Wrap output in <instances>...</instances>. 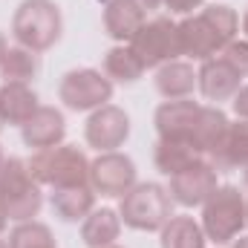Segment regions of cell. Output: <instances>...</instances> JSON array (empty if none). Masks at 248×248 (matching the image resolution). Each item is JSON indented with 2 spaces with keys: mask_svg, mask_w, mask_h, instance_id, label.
I'll return each mask as SVG.
<instances>
[{
  "mask_svg": "<svg viewBox=\"0 0 248 248\" xmlns=\"http://www.w3.org/2000/svg\"><path fill=\"white\" fill-rule=\"evenodd\" d=\"M240 32V17L225 3H211L199 15H187L176 23L179 38V55L190 61H208L222 52L225 44H231Z\"/></svg>",
  "mask_w": 248,
  "mask_h": 248,
  "instance_id": "1",
  "label": "cell"
},
{
  "mask_svg": "<svg viewBox=\"0 0 248 248\" xmlns=\"http://www.w3.org/2000/svg\"><path fill=\"white\" fill-rule=\"evenodd\" d=\"M63 32V17L55 0H23L12 17V35L20 46L32 52H46L58 44Z\"/></svg>",
  "mask_w": 248,
  "mask_h": 248,
  "instance_id": "2",
  "label": "cell"
},
{
  "mask_svg": "<svg viewBox=\"0 0 248 248\" xmlns=\"http://www.w3.org/2000/svg\"><path fill=\"white\" fill-rule=\"evenodd\" d=\"M0 205L6 211V217L15 222L35 219L44 205L41 182L32 176L29 162L20 156H9L0 165Z\"/></svg>",
  "mask_w": 248,
  "mask_h": 248,
  "instance_id": "3",
  "label": "cell"
},
{
  "mask_svg": "<svg viewBox=\"0 0 248 248\" xmlns=\"http://www.w3.org/2000/svg\"><path fill=\"white\" fill-rule=\"evenodd\" d=\"M29 162L32 176L41 185L72 187V185H90V159L81 147L75 144H55L46 150H35Z\"/></svg>",
  "mask_w": 248,
  "mask_h": 248,
  "instance_id": "4",
  "label": "cell"
},
{
  "mask_svg": "<svg viewBox=\"0 0 248 248\" xmlns=\"http://www.w3.org/2000/svg\"><path fill=\"white\" fill-rule=\"evenodd\" d=\"M246 193L237 185H219L202 205V231L211 243L228 246L246 228Z\"/></svg>",
  "mask_w": 248,
  "mask_h": 248,
  "instance_id": "5",
  "label": "cell"
},
{
  "mask_svg": "<svg viewBox=\"0 0 248 248\" xmlns=\"http://www.w3.org/2000/svg\"><path fill=\"white\" fill-rule=\"evenodd\" d=\"M119 217L133 231H162L165 222L173 217V199L168 187L156 182H136L122 196Z\"/></svg>",
  "mask_w": 248,
  "mask_h": 248,
  "instance_id": "6",
  "label": "cell"
},
{
  "mask_svg": "<svg viewBox=\"0 0 248 248\" xmlns=\"http://www.w3.org/2000/svg\"><path fill=\"white\" fill-rule=\"evenodd\" d=\"M58 98L75 113H93L113 98V81L101 69H69L58 84Z\"/></svg>",
  "mask_w": 248,
  "mask_h": 248,
  "instance_id": "7",
  "label": "cell"
},
{
  "mask_svg": "<svg viewBox=\"0 0 248 248\" xmlns=\"http://www.w3.org/2000/svg\"><path fill=\"white\" fill-rule=\"evenodd\" d=\"M130 49L141 58V63L150 66H162L168 61L179 58V38H176V20L170 15H156L150 20L141 23V29L133 35Z\"/></svg>",
  "mask_w": 248,
  "mask_h": 248,
  "instance_id": "8",
  "label": "cell"
},
{
  "mask_svg": "<svg viewBox=\"0 0 248 248\" xmlns=\"http://www.w3.org/2000/svg\"><path fill=\"white\" fill-rule=\"evenodd\" d=\"M133 185H136V165L130 156L110 150V153H98V159L90 162V187L95 193L122 199Z\"/></svg>",
  "mask_w": 248,
  "mask_h": 248,
  "instance_id": "9",
  "label": "cell"
},
{
  "mask_svg": "<svg viewBox=\"0 0 248 248\" xmlns=\"http://www.w3.org/2000/svg\"><path fill=\"white\" fill-rule=\"evenodd\" d=\"M217 176H219V170H217L208 159H199L196 165L179 170L176 176H168V179H170L168 193H170V199H173L176 205H182V208L205 205V199L219 187Z\"/></svg>",
  "mask_w": 248,
  "mask_h": 248,
  "instance_id": "10",
  "label": "cell"
},
{
  "mask_svg": "<svg viewBox=\"0 0 248 248\" xmlns=\"http://www.w3.org/2000/svg\"><path fill=\"white\" fill-rule=\"evenodd\" d=\"M127 136H130V119L116 104H104V107L93 110V116L87 119V127H84L87 144L95 147L98 153L119 150L127 141Z\"/></svg>",
  "mask_w": 248,
  "mask_h": 248,
  "instance_id": "11",
  "label": "cell"
},
{
  "mask_svg": "<svg viewBox=\"0 0 248 248\" xmlns=\"http://www.w3.org/2000/svg\"><path fill=\"white\" fill-rule=\"evenodd\" d=\"M196 87H199V93L208 101H214L219 107L222 101H231L237 95V90L243 87V75L225 61V58L214 55V58L202 61L199 72H196Z\"/></svg>",
  "mask_w": 248,
  "mask_h": 248,
  "instance_id": "12",
  "label": "cell"
},
{
  "mask_svg": "<svg viewBox=\"0 0 248 248\" xmlns=\"http://www.w3.org/2000/svg\"><path fill=\"white\" fill-rule=\"evenodd\" d=\"M199 113H202V104H199V101H190V98H176V101L159 104V110H156V116H153V124H156L159 139H187V141H193ZM193 144H196V141H193ZM199 153H202V150H199Z\"/></svg>",
  "mask_w": 248,
  "mask_h": 248,
  "instance_id": "13",
  "label": "cell"
},
{
  "mask_svg": "<svg viewBox=\"0 0 248 248\" xmlns=\"http://www.w3.org/2000/svg\"><path fill=\"white\" fill-rule=\"evenodd\" d=\"M20 136H23V144L32 147V150H46V147L63 144L66 119H63V113L58 107L41 104V107L35 110V116L20 127Z\"/></svg>",
  "mask_w": 248,
  "mask_h": 248,
  "instance_id": "14",
  "label": "cell"
},
{
  "mask_svg": "<svg viewBox=\"0 0 248 248\" xmlns=\"http://www.w3.org/2000/svg\"><path fill=\"white\" fill-rule=\"evenodd\" d=\"M208 162H211L219 173L246 170L248 168V119L228 122V130H225L219 147L208 156Z\"/></svg>",
  "mask_w": 248,
  "mask_h": 248,
  "instance_id": "15",
  "label": "cell"
},
{
  "mask_svg": "<svg viewBox=\"0 0 248 248\" xmlns=\"http://www.w3.org/2000/svg\"><path fill=\"white\" fill-rule=\"evenodd\" d=\"M144 20H147V12L139 6V0H107L104 3V29L119 44H130Z\"/></svg>",
  "mask_w": 248,
  "mask_h": 248,
  "instance_id": "16",
  "label": "cell"
},
{
  "mask_svg": "<svg viewBox=\"0 0 248 248\" xmlns=\"http://www.w3.org/2000/svg\"><path fill=\"white\" fill-rule=\"evenodd\" d=\"M38 107H41V98H38V93L29 84L3 81V87H0V113H3V122L6 124L23 127L35 116Z\"/></svg>",
  "mask_w": 248,
  "mask_h": 248,
  "instance_id": "17",
  "label": "cell"
},
{
  "mask_svg": "<svg viewBox=\"0 0 248 248\" xmlns=\"http://www.w3.org/2000/svg\"><path fill=\"white\" fill-rule=\"evenodd\" d=\"M199 159H205L199 153V147L187 139H159L153 147V165L159 173L165 176H176L179 170H185L190 165H196Z\"/></svg>",
  "mask_w": 248,
  "mask_h": 248,
  "instance_id": "18",
  "label": "cell"
},
{
  "mask_svg": "<svg viewBox=\"0 0 248 248\" xmlns=\"http://www.w3.org/2000/svg\"><path fill=\"white\" fill-rule=\"evenodd\" d=\"M49 205L55 217L63 222H84L90 211L95 208V190L90 185H72V187H55L49 196Z\"/></svg>",
  "mask_w": 248,
  "mask_h": 248,
  "instance_id": "19",
  "label": "cell"
},
{
  "mask_svg": "<svg viewBox=\"0 0 248 248\" xmlns=\"http://www.w3.org/2000/svg\"><path fill=\"white\" fill-rule=\"evenodd\" d=\"M156 90L162 98L176 101V98H190L196 90V69L185 61H168L156 69Z\"/></svg>",
  "mask_w": 248,
  "mask_h": 248,
  "instance_id": "20",
  "label": "cell"
},
{
  "mask_svg": "<svg viewBox=\"0 0 248 248\" xmlns=\"http://www.w3.org/2000/svg\"><path fill=\"white\" fill-rule=\"evenodd\" d=\"M122 234V217L113 208H93L90 217L81 222V240L87 248L116 246Z\"/></svg>",
  "mask_w": 248,
  "mask_h": 248,
  "instance_id": "21",
  "label": "cell"
},
{
  "mask_svg": "<svg viewBox=\"0 0 248 248\" xmlns=\"http://www.w3.org/2000/svg\"><path fill=\"white\" fill-rule=\"evenodd\" d=\"M162 248H205L208 237L202 231V222H196L187 214H173L162 228Z\"/></svg>",
  "mask_w": 248,
  "mask_h": 248,
  "instance_id": "22",
  "label": "cell"
},
{
  "mask_svg": "<svg viewBox=\"0 0 248 248\" xmlns=\"http://www.w3.org/2000/svg\"><path fill=\"white\" fill-rule=\"evenodd\" d=\"M144 69L147 66L130 49V44H119V46L107 49V55H104V75L113 84H136L144 75Z\"/></svg>",
  "mask_w": 248,
  "mask_h": 248,
  "instance_id": "23",
  "label": "cell"
},
{
  "mask_svg": "<svg viewBox=\"0 0 248 248\" xmlns=\"http://www.w3.org/2000/svg\"><path fill=\"white\" fill-rule=\"evenodd\" d=\"M225 130H228V116H225L217 104H202V113H199V122H196L193 141H196V147L202 150L205 159L219 147Z\"/></svg>",
  "mask_w": 248,
  "mask_h": 248,
  "instance_id": "24",
  "label": "cell"
},
{
  "mask_svg": "<svg viewBox=\"0 0 248 248\" xmlns=\"http://www.w3.org/2000/svg\"><path fill=\"white\" fill-rule=\"evenodd\" d=\"M41 72V55L26 49V46H9L3 63H0V75L3 81H20V84H32Z\"/></svg>",
  "mask_w": 248,
  "mask_h": 248,
  "instance_id": "25",
  "label": "cell"
},
{
  "mask_svg": "<svg viewBox=\"0 0 248 248\" xmlns=\"http://www.w3.org/2000/svg\"><path fill=\"white\" fill-rule=\"evenodd\" d=\"M9 248H58V243H55L49 225L29 219V222H17V225L12 228V234H9Z\"/></svg>",
  "mask_w": 248,
  "mask_h": 248,
  "instance_id": "26",
  "label": "cell"
},
{
  "mask_svg": "<svg viewBox=\"0 0 248 248\" xmlns=\"http://www.w3.org/2000/svg\"><path fill=\"white\" fill-rule=\"evenodd\" d=\"M219 58H225L243 78H248V41L246 38H234L231 44H225Z\"/></svg>",
  "mask_w": 248,
  "mask_h": 248,
  "instance_id": "27",
  "label": "cell"
},
{
  "mask_svg": "<svg viewBox=\"0 0 248 248\" xmlns=\"http://www.w3.org/2000/svg\"><path fill=\"white\" fill-rule=\"evenodd\" d=\"M170 15H193V9L205 6V0H165L162 3Z\"/></svg>",
  "mask_w": 248,
  "mask_h": 248,
  "instance_id": "28",
  "label": "cell"
},
{
  "mask_svg": "<svg viewBox=\"0 0 248 248\" xmlns=\"http://www.w3.org/2000/svg\"><path fill=\"white\" fill-rule=\"evenodd\" d=\"M231 107H234L237 119H248V84H243L237 90V95L231 98Z\"/></svg>",
  "mask_w": 248,
  "mask_h": 248,
  "instance_id": "29",
  "label": "cell"
},
{
  "mask_svg": "<svg viewBox=\"0 0 248 248\" xmlns=\"http://www.w3.org/2000/svg\"><path fill=\"white\" fill-rule=\"evenodd\" d=\"M162 3H165V0H139V6H141L144 12H153V9H162Z\"/></svg>",
  "mask_w": 248,
  "mask_h": 248,
  "instance_id": "30",
  "label": "cell"
},
{
  "mask_svg": "<svg viewBox=\"0 0 248 248\" xmlns=\"http://www.w3.org/2000/svg\"><path fill=\"white\" fill-rule=\"evenodd\" d=\"M231 248H248V234H240V237L231 243Z\"/></svg>",
  "mask_w": 248,
  "mask_h": 248,
  "instance_id": "31",
  "label": "cell"
},
{
  "mask_svg": "<svg viewBox=\"0 0 248 248\" xmlns=\"http://www.w3.org/2000/svg\"><path fill=\"white\" fill-rule=\"evenodd\" d=\"M6 49H9V44H6V35L0 32V63H3V55H6Z\"/></svg>",
  "mask_w": 248,
  "mask_h": 248,
  "instance_id": "32",
  "label": "cell"
},
{
  "mask_svg": "<svg viewBox=\"0 0 248 248\" xmlns=\"http://www.w3.org/2000/svg\"><path fill=\"white\" fill-rule=\"evenodd\" d=\"M6 222H9V217H6V211H3V205H0V234L6 231Z\"/></svg>",
  "mask_w": 248,
  "mask_h": 248,
  "instance_id": "33",
  "label": "cell"
},
{
  "mask_svg": "<svg viewBox=\"0 0 248 248\" xmlns=\"http://www.w3.org/2000/svg\"><path fill=\"white\" fill-rule=\"evenodd\" d=\"M243 32H246V41H248V9H246V15H243Z\"/></svg>",
  "mask_w": 248,
  "mask_h": 248,
  "instance_id": "34",
  "label": "cell"
},
{
  "mask_svg": "<svg viewBox=\"0 0 248 248\" xmlns=\"http://www.w3.org/2000/svg\"><path fill=\"white\" fill-rule=\"evenodd\" d=\"M243 179H246V187H248V168L243 170Z\"/></svg>",
  "mask_w": 248,
  "mask_h": 248,
  "instance_id": "35",
  "label": "cell"
},
{
  "mask_svg": "<svg viewBox=\"0 0 248 248\" xmlns=\"http://www.w3.org/2000/svg\"><path fill=\"white\" fill-rule=\"evenodd\" d=\"M246 222H248V193H246Z\"/></svg>",
  "mask_w": 248,
  "mask_h": 248,
  "instance_id": "36",
  "label": "cell"
},
{
  "mask_svg": "<svg viewBox=\"0 0 248 248\" xmlns=\"http://www.w3.org/2000/svg\"><path fill=\"white\" fill-rule=\"evenodd\" d=\"M0 248H9V243H6V240H0Z\"/></svg>",
  "mask_w": 248,
  "mask_h": 248,
  "instance_id": "37",
  "label": "cell"
},
{
  "mask_svg": "<svg viewBox=\"0 0 248 248\" xmlns=\"http://www.w3.org/2000/svg\"><path fill=\"white\" fill-rule=\"evenodd\" d=\"M3 124H6V122H3V113H0V130H3Z\"/></svg>",
  "mask_w": 248,
  "mask_h": 248,
  "instance_id": "38",
  "label": "cell"
},
{
  "mask_svg": "<svg viewBox=\"0 0 248 248\" xmlns=\"http://www.w3.org/2000/svg\"><path fill=\"white\" fill-rule=\"evenodd\" d=\"M3 159H6V156H3V150H0V165H3Z\"/></svg>",
  "mask_w": 248,
  "mask_h": 248,
  "instance_id": "39",
  "label": "cell"
},
{
  "mask_svg": "<svg viewBox=\"0 0 248 248\" xmlns=\"http://www.w3.org/2000/svg\"><path fill=\"white\" fill-rule=\"evenodd\" d=\"M107 248H122V246H107Z\"/></svg>",
  "mask_w": 248,
  "mask_h": 248,
  "instance_id": "40",
  "label": "cell"
}]
</instances>
